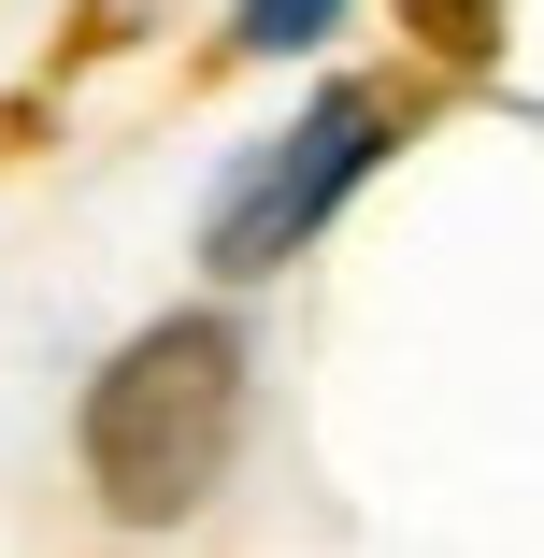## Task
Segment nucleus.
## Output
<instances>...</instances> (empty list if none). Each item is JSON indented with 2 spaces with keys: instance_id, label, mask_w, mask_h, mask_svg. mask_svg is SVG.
<instances>
[{
  "instance_id": "1",
  "label": "nucleus",
  "mask_w": 544,
  "mask_h": 558,
  "mask_svg": "<svg viewBox=\"0 0 544 558\" xmlns=\"http://www.w3.org/2000/svg\"><path fill=\"white\" fill-rule=\"evenodd\" d=\"M230 444H244V329L230 315L130 329V344L86 373V401H72L86 501L116 530H186L215 501V473H230Z\"/></svg>"
},
{
  "instance_id": "2",
  "label": "nucleus",
  "mask_w": 544,
  "mask_h": 558,
  "mask_svg": "<svg viewBox=\"0 0 544 558\" xmlns=\"http://www.w3.org/2000/svg\"><path fill=\"white\" fill-rule=\"evenodd\" d=\"M387 86H315L301 116L230 172V201L201 215V272H230V287H258V272H287L315 230H330V215L373 186V158H387Z\"/></svg>"
},
{
  "instance_id": "3",
  "label": "nucleus",
  "mask_w": 544,
  "mask_h": 558,
  "mask_svg": "<svg viewBox=\"0 0 544 558\" xmlns=\"http://www.w3.org/2000/svg\"><path fill=\"white\" fill-rule=\"evenodd\" d=\"M344 0H244L230 15V58H301V44H330Z\"/></svg>"
},
{
  "instance_id": "4",
  "label": "nucleus",
  "mask_w": 544,
  "mask_h": 558,
  "mask_svg": "<svg viewBox=\"0 0 544 558\" xmlns=\"http://www.w3.org/2000/svg\"><path fill=\"white\" fill-rule=\"evenodd\" d=\"M401 15H415V44H445L459 72H473V58L501 44V15H487V0H401Z\"/></svg>"
}]
</instances>
